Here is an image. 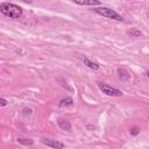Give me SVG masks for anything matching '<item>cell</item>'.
Here are the masks:
<instances>
[{"label":"cell","mask_w":149,"mask_h":149,"mask_svg":"<svg viewBox=\"0 0 149 149\" xmlns=\"http://www.w3.org/2000/svg\"><path fill=\"white\" fill-rule=\"evenodd\" d=\"M93 10L104 16V17H107V19H112V20H115V21H122V16L120 14H118L114 9H111V8H107V7H97V8H93Z\"/></svg>","instance_id":"cell-2"},{"label":"cell","mask_w":149,"mask_h":149,"mask_svg":"<svg viewBox=\"0 0 149 149\" xmlns=\"http://www.w3.org/2000/svg\"><path fill=\"white\" fill-rule=\"evenodd\" d=\"M139 133H140V129L136 128V127H134V128L130 129V134H132V135H137Z\"/></svg>","instance_id":"cell-11"},{"label":"cell","mask_w":149,"mask_h":149,"mask_svg":"<svg viewBox=\"0 0 149 149\" xmlns=\"http://www.w3.org/2000/svg\"><path fill=\"white\" fill-rule=\"evenodd\" d=\"M73 2L79 6H99L100 5V1H98V0H84V1L74 0Z\"/></svg>","instance_id":"cell-6"},{"label":"cell","mask_w":149,"mask_h":149,"mask_svg":"<svg viewBox=\"0 0 149 149\" xmlns=\"http://www.w3.org/2000/svg\"><path fill=\"white\" fill-rule=\"evenodd\" d=\"M147 76H148V78H149V71H148V72H147Z\"/></svg>","instance_id":"cell-13"},{"label":"cell","mask_w":149,"mask_h":149,"mask_svg":"<svg viewBox=\"0 0 149 149\" xmlns=\"http://www.w3.org/2000/svg\"><path fill=\"white\" fill-rule=\"evenodd\" d=\"M7 104H8V101H7L5 98H0V105H1L2 107H3V106H6Z\"/></svg>","instance_id":"cell-12"},{"label":"cell","mask_w":149,"mask_h":149,"mask_svg":"<svg viewBox=\"0 0 149 149\" xmlns=\"http://www.w3.org/2000/svg\"><path fill=\"white\" fill-rule=\"evenodd\" d=\"M17 142H20L21 144H24V146H31L34 143V141L30 139H21V137L17 139Z\"/></svg>","instance_id":"cell-9"},{"label":"cell","mask_w":149,"mask_h":149,"mask_svg":"<svg viewBox=\"0 0 149 149\" xmlns=\"http://www.w3.org/2000/svg\"><path fill=\"white\" fill-rule=\"evenodd\" d=\"M73 105V99L68 97V98H64L62 100H59L58 102V107H68V106H72Z\"/></svg>","instance_id":"cell-8"},{"label":"cell","mask_w":149,"mask_h":149,"mask_svg":"<svg viewBox=\"0 0 149 149\" xmlns=\"http://www.w3.org/2000/svg\"><path fill=\"white\" fill-rule=\"evenodd\" d=\"M129 35L130 36H134V37H139V36H141V31L137 30V29H132L129 31Z\"/></svg>","instance_id":"cell-10"},{"label":"cell","mask_w":149,"mask_h":149,"mask_svg":"<svg viewBox=\"0 0 149 149\" xmlns=\"http://www.w3.org/2000/svg\"><path fill=\"white\" fill-rule=\"evenodd\" d=\"M83 62H84V64H85L87 68H90V69H92V70H98V69L100 68V65H99L97 62H93V61H91V59L87 58V57H84V58H83Z\"/></svg>","instance_id":"cell-7"},{"label":"cell","mask_w":149,"mask_h":149,"mask_svg":"<svg viewBox=\"0 0 149 149\" xmlns=\"http://www.w3.org/2000/svg\"><path fill=\"white\" fill-rule=\"evenodd\" d=\"M99 88L102 91V93H105L106 95H109V97H121L123 93L118 90V88H114L107 84H104V83H99Z\"/></svg>","instance_id":"cell-3"},{"label":"cell","mask_w":149,"mask_h":149,"mask_svg":"<svg viewBox=\"0 0 149 149\" xmlns=\"http://www.w3.org/2000/svg\"><path fill=\"white\" fill-rule=\"evenodd\" d=\"M0 12L9 19H19L22 16V8L15 3L2 2L0 3Z\"/></svg>","instance_id":"cell-1"},{"label":"cell","mask_w":149,"mask_h":149,"mask_svg":"<svg viewBox=\"0 0 149 149\" xmlns=\"http://www.w3.org/2000/svg\"><path fill=\"white\" fill-rule=\"evenodd\" d=\"M57 125L58 127L62 129V130H65V132H71L72 130V127H71V123L65 120V119H58L57 120Z\"/></svg>","instance_id":"cell-5"},{"label":"cell","mask_w":149,"mask_h":149,"mask_svg":"<svg viewBox=\"0 0 149 149\" xmlns=\"http://www.w3.org/2000/svg\"><path fill=\"white\" fill-rule=\"evenodd\" d=\"M41 142L43 144H45L47 147H50V148H54V149H63L64 148V144L57 140H50V139H42Z\"/></svg>","instance_id":"cell-4"}]
</instances>
